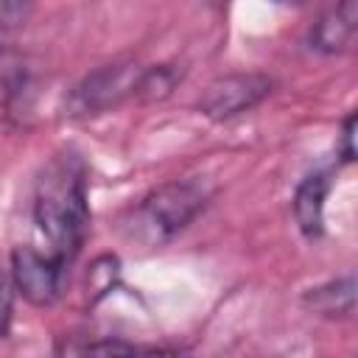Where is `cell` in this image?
I'll use <instances>...</instances> for the list:
<instances>
[{
    "mask_svg": "<svg viewBox=\"0 0 358 358\" xmlns=\"http://www.w3.org/2000/svg\"><path fill=\"white\" fill-rule=\"evenodd\" d=\"M31 221L36 235L31 246L70 268L90 229L87 168L78 154L64 151L45 165L34 187Z\"/></svg>",
    "mask_w": 358,
    "mask_h": 358,
    "instance_id": "1",
    "label": "cell"
},
{
    "mask_svg": "<svg viewBox=\"0 0 358 358\" xmlns=\"http://www.w3.org/2000/svg\"><path fill=\"white\" fill-rule=\"evenodd\" d=\"M207 204V190L199 182H165L148 190L120 221V235L143 249H157L173 241Z\"/></svg>",
    "mask_w": 358,
    "mask_h": 358,
    "instance_id": "2",
    "label": "cell"
},
{
    "mask_svg": "<svg viewBox=\"0 0 358 358\" xmlns=\"http://www.w3.org/2000/svg\"><path fill=\"white\" fill-rule=\"evenodd\" d=\"M143 67L134 62H112L98 70H92L84 81H78L70 92L67 101V115L73 117H90V115H103L123 101L134 98L137 81H140Z\"/></svg>",
    "mask_w": 358,
    "mask_h": 358,
    "instance_id": "3",
    "label": "cell"
},
{
    "mask_svg": "<svg viewBox=\"0 0 358 358\" xmlns=\"http://www.w3.org/2000/svg\"><path fill=\"white\" fill-rule=\"evenodd\" d=\"M271 78L263 73H229L215 78L204 95L199 98V109L210 120H232L255 106H260L271 95Z\"/></svg>",
    "mask_w": 358,
    "mask_h": 358,
    "instance_id": "4",
    "label": "cell"
},
{
    "mask_svg": "<svg viewBox=\"0 0 358 358\" xmlns=\"http://www.w3.org/2000/svg\"><path fill=\"white\" fill-rule=\"evenodd\" d=\"M67 271L70 268L64 263L53 260L31 243L17 246L11 252V282L31 305H53L64 291Z\"/></svg>",
    "mask_w": 358,
    "mask_h": 358,
    "instance_id": "5",
    "label": "cell"
},
{
    "mask_svg": "<svg viewBox=\"0 0 358 358\" xmlns=\"http://www.w3.org/2000/svg\"><path fill=\"white\" fill-rule=\"evenodd\" d=\"M358 31V0H338L310 28V48L324 56L344 53Z\"/></svg>",
    "mask_w": 358,
    "mask_h": 358,
    "instance_id": "6",
    "label": "cell"
},
{
    "mask_svg": "<svg viewBox=\"0 0 358 358\" xmlns=\"http://www.w3.org/2000/svg\"><path fill=\"white\" fill-rule=\"evenodd\" d=\"M330 193V173L316 171L305 176L294 190V218L308 238H319L324 232V201Z\"/></svg>",
    "mask_w": 358,
    "mask_h": 358,
    "instance_id": "7",
    "label": "cell"
},
{
    "mask_svg": "<svg viewBox=\"0 0 358 358\" xmlns=\"http://www.w3.org/2000/svg\"><path fill=\"white\" fill-rule=\"evenodd\" d=\"M302 305L322 319H350L355 313V277L344 274L302 294Z\"/></svg>",
    "mask_w": 358,
    "mask_h": 358,
    "instance_id": "8",
    "label": "cell"
},
{
    "mask_svg": "<svg viewBox=\"0 0 358 358\" xmlns=\"http://www.w3.org/2000/svg\"><path fill=\"white\" fill-rule=\"evenodd\" d=\"M182 73L173 67V64H154V67H145L140 73V81H137V90H134V98L143 101V103H157V101H165L173 87L179 84Z\"/></svg>",
    "mask_w": 358,
    "mask_h": 358,
    "instance_id": "9",
    "label": "cell"
},
{
    "mask_svg": "<svg viewBox=\"0 0 358 358\" xmlns=\"http://www.w3.org/2000/svg\"><path fill=\"white\" fill-rule=\"evenodd\" d=\"M338 154L341 162H352L355 159V115L350 112L341 123V134H338Z\"/></svg>",
    "mask_w": 358,
    "mask_h": 358,
    "instance_id": "10",
    "label": "cell"
},
{
    "mask_svg": "<svg viewBox=\"0 0 358 358\" xmlns=\"http://www.w3.org/2000/svg\"><path fill=\"white\" fill-rule=\"evenodd\" d=\"M76 352H103V355H115V352H140L137 344L129 341H115V338H103V341H87L84 347H78Z\"/></svg>",
    "mask_w": 358,
    "mask_h": 358,
    "instance_id": "11",
    "label": "cell"
},
{
    "mask_svg": "<svg viewBox=\"0 0 358 358\" xmlns=\"http://www.w3.org/2000/svg\"><path fill=\"white\" fill-rule=\"evenodd\" d=\"M11 322V282L0 274V338L6 336Z\"/></svg>",
    "mask_w": 358,
    "mask_h": 358,
    "instance_id": "12",
    "label": "cell"
},
{
    "mask_svg": "<svg viewBox=\"0 0 358 358\" xmlns=\"http://www.w3.org/2000/svg\"><path fill=\"white\" fill-rule=\"evenodd\" d=\"M28 0H0V17L3 20H17L25 11Z\"/></svg>",
    "mask_w": 358,
    "mask_h": 358,
    "instance_id": "13",
    "label": "cell"
},
{
    "mask_svg": "<svg viewBox=\"0 0 358 358\" xmlns=\"http://www.w3.org/2000/svg\"><path fill=\"white\" fill-rule=\"evenodd\" d=\"M277 3H302V0H277Z\"/></svg>",
    "mask_w": 358,
    "mask_h": 358,
    "instance_id": "14",
    "label": "cell"
}]
</instances>
